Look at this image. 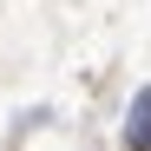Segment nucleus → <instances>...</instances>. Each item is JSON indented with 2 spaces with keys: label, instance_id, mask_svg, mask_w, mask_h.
Wrapping results in <instances>:
<instances>
[{
  "label": "nucleus",
  "instance_id": "obj_1",
  "mask_svg": "<svg viewBox=\"0 0 151 151\" xmlns=\"http://www.w3.org/2000/svg\"><path fill=\"white\" fill-rule=\"evenodd\" d=\"M125 151H151V92L132 105V118H125Z\"/></svg>",
  "mask_w": 151,
  "mask_h": 151
}]
</instances>
